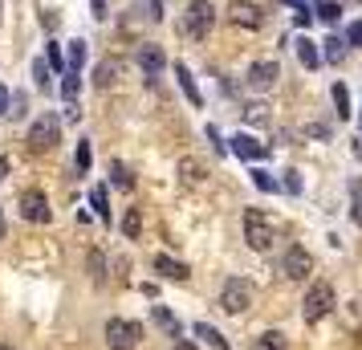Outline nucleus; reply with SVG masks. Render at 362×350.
<instances>
[{"mask_svg": "<svg viewBox=\"0 0 362 350\" xmlns=\"http://www.w3.org/2000/svg\"><path fill=\"white\" fill-rule=\"evenodd\" d=\"M180 180L187 187L204 184V180H208V171H204V163H199V159H192V155H187V159H180Z\"/></svg>", "mask_w": 362, "mask_h": 350, "instance_id": "16", "label": "nucleus"}, {"mask_svg": "<svg viewBox=\"0 0 362 350\" xmlns=\"http://www.w3.org/2000/svg\"><path fill=\"white\" fill-rule=\"evenodd\" d=\"M252 184L261 187V192H277V180H273L269 171H252Z\"/></svg>", "mask_w": 362, "mask_h": 350, "instance_id": "33", "label": "nucleus"}, {"mask_svg": "<svg viewBox=\"0 0 362 350\" xmlns=\"http://www.w3.org/2000/svg\"><path fill=\"white\" fill-rule=\"evenodd\" d=\"M82 62H86V41H69V69L78 74V69H82Z\"/></svg>", "mask_w": 362, "mask_h": 350, "instance_id": "28", "label": "nucleus"}, {"mask_svg": "<svg viewBox=\"0 0 362 350\" xmlns=\"http://www.w3.org/2000/svg\"><path fill=\"white\" fill-rule=\"evenodd\" d=\"M257 350H285V338L277 330H269V334H261V346Z\"/></svg>", "mask_w": 362, "mask_h": 350, "instance_id": "30", "label": "nucleus"}, {"mask_svg": "<svg viewBox=\"0 0 362 350\" xmlns=\"http://www.w3.org/2000/svg\"><path fill=\"white\" fill-rule=\"evenodd\" d=\"M245 118H248V122H264V106H261V102H248Z\"/></svg>", "mask_w": 362, "mask_h": 350, "instance_id": "35", "label": "nucleus"}, {"mask_svg": "<svg viewBox=\"0 0 362 350\" xmlns=\"http://www.w3.org/2000/svg\"><path fill=\"white\" fill-rule=\"evenodd\" d=\"M155 269L163 273L167 281H187V277H192V269L183 265V261H175V257H163V252L155 257Z\"/></svg>", "mask_w": 362, "mask_h": 350, "instance_id": "13", "label": "nucleus"}, {"mask_svg": "<svg viewBox=\"0 0 362 350\" xmlns=\"http://www.w3.org/2000/svg\"><path fill=\"white\" fill-rule=\"evenodd\" d=\"M322 57H326V62H334V66H338V62H342V57H346V41H342V37H329V41H326V53H322Z\"/></svg>", "mask_w": 362, "mask_h": 350, "instance_id": "26", "label": "nucleus"}, {"mask_svg": "<svg viewBox=\"0 0 362 350\" xmlns=\"http://www.w3.org/2000/svg\"><path fill=\"white\" fill-rule=\"evenodd\" d=\"M118 74H122V57H106V62H98V69H94V86H98V90H110V86L118 82Z\"/></svg>", "mask_w": 362, "mask_h": 350, "instance_id": "12", "label": "nucleus"}, {"mask_svg": "<svg viewBox=\"0 0 362 350\" xmlns=\"http://www.w3.org/2000/svg\"><path fill=\"white\" fill-rule=\"evenodd\" d=\"M122 233L131 236V240H134L139 233H143V216H139V208H131V212L122 216Z\"/></svg>", "mask_w": 362, "mask_h": 350, "instance_id": "27", "label": "nucleus"}, {"mask_svg": "<svg viewBox=\"0 0 362 350\" xmlns=\"http://www.w3.org/2000/svg\"><path fill=\"white\" fill-rule=\"evenodd\" d=\"M232 151H236L240 159H264V155H269V147L257 143L252 134H236V139H232Z\"/></svg>", "mask_w": 362, "mask_h": 350, "instance_id": "14", "label": "nucleus"}, {"mask_svg": "<svg viewBox=\"0 0 362 350\" xmlns=\"http://www.w3.org/2000/svg\"><path fill=\"white\" fill-rule=\"evenodd\" d=\"M273 236H277V228H273V220L264 216L261 208H248L245 212V240L252 252H269L273 249Z\"/></svg>", "mask_w": 362, "mask_h": 350, "instance_id": "2", "label": "nucleus"}, {"mask_svg": "<svg viewBox=\"0 0 362 350\" xmlns=\"http://www.w3.org/2000/svg\"><path fill=\"white\" fill-rule=\"evenodd\" d=\"M33 82L37 86H49V62H45V57H37V62H33Z\"/></svg>", "mask_w": 362, "mask_h": 350, "instance_id": "32", "label": "nucleus"}, {"mask_svg": "<svg viewBox=\"0 0 362 350\" xmlns=\"http://www.w3.org/2000/svg\"><path fill=\"white\" fill-rule=\"evenodd\" d=\"M252 298H257V289H252L248 277H228L224 289H220V310L224 314H245L248 305H252Z\"/></svg>", "mask_w": 362, "mask_h": 350, "instance_id": "3", "label": "nucleus"}, {"mask_svg": "<svg viewBox=\"0 0 362 350\" xmlns=\"http://www.w3.org/2000/svg\"><path fill=\"white\" fill-rule=\"evenodd\" d=\"M277 78H281L277 62H252V66H248V86H252V90H273Z\"/></svg>", "mask_w": 362, "mask_h": 350, "instance_id": "11", "label": "nucleus"}, {"mask_svg": "<svg viewBox=\"0 0 362 350\" xmlns=\"http://www.w3.org/2000/svg\"><path fill=\"white\" fill-rule=\"evenodd\" d=\"M8 102H13V98H8V90L0 86V115H8Z\"/></svg>", "mask_w": 362, "mask_h": 350, "instance_id": "40", "label": "nucleus"}, {"mask_svg": "<svg viewBox=\"0 0 362 350\" xmlns=\"http://www.w3.org/2000/svg\"><path fill=\"white\" fill-rule=\"evenodd\" d=\"M350 216L354 224H362V180H350Z\"/></svg>", "mask_w": 362, "mask_h": 350, "instance_id": "23", "label": "nucleus"}, {"mask_svg": "<svg viewBox=\"0 0 362 350\" xmlns=\"http://www.w3.org/2000/svg\"><path fill=\"white\" fill-rule=\"evenodd\" d=\"M175 78H180L183 94H187V102H196V106H199L204 98H199V90H196V78H192V69H187V66H175Z\"/></svg>", "mask_w": 362, "mask_h": 350, "instance_id": "18", "label": "nucleus"}, {"mask_svg": "<svg viewBox=\"0 0 362 350\" xmlns=\"http://www.w3.org/2000/svg\"><path fill=\"white\" fill-rule=\"evenodd\" d=\"M216 25V8L212 0H192L187 4V13H183V33L187 37H208Z\"/></svg>", "mask_w": 362, "mask_h": 350, "instance_id": "5", "label": "nucleus"}, {"mask_svg": "<svg viewBox=\"0 0 362 350\" xmlns=\"http://www.w3.org/2000/svg\"><path fill=\"white\" fill-rule=\"evenodd\" d=\"M134 62H139V69H143L147 78H159V74H163V66H167L163 49H159L155 41H143V45H139V53H134Z\"/></svg>", "mask_w": 362, "mask_h": 350, "instance_id": "10", "label": "nucleus"}, {"mask_svg": "<svg viewBox=\"0 0 362 350\" xmlns=\"http://www.w3.org/2000/svg\"><path fill=\"white\" fill-rule=\"evenodd\" d=\"M313 13H317V21H326V25H338V21H342V8H338L334 0H322Z\"/></svg>", "mask_w": 362, "mask_h": 350, "instance_id": "22", "label": "nucleus"}, {"mask_svg": "<svg viewBox=\"0 0 362 350\" xmlns=\"http://www.w3.org/2000/svg\"><path fill=\"white\" fill-rule=\"evenodd\" d=\"M90 8H94V17H106V0H90Z\"/></svg>", "mask_w": 362, "mask_h": 350, "instance_id": "41", "label": "nucleus"}, {"mask_svg": "<svg viewBox=\"0 0 362 350\" xmlns=\"http://www.w3.org/2000/svg\"><path fill=\"white\" fill-rule=\"evenodd\" d=\"M62 94H66L69 102H74V94H78V74H74V69H66V82H62Z\"/></svg>", "mask_w": 362, "mask_h": 350, "instance_id": "34", "label": "nucleus"}, {"mask_svg": "<svg viewBox=\"0 0 362 350\" xmlns=\"http://www.w3.org/2000/svg\"><path fill=\"white\" fill-rule=\"evenodd\" d=\"M329 310H334V289H329L326 281L310 285V293H305V301H301V317H305V322H322Z\"/></svg>", "mask_w": 362, "mask_h": 350, "instance_id": "6", "label": "nucleus"}, {"mask_svg": "<svg viewBox=\"0 0 362 350\" xmlns=\"http://www.w3.org/2000/svg\"><path fill=\"white\" fill-rule=\"evenodd\" d=\"M196 338H204V342H208V346H216V350H228L224 334L216 330V326H208V322H199V326H196Z\"/></svg>", "mask_w": 362, "mask_h": 350, "instance_id": "20", "label": "nucleus"}, {"mask_svg": "<svg viewBox=\"0 0 362 350\" xmlns=\"http://www.w3.org/2000/svg\"><path fill=\"white\" fill-rule=\"evenodd\" d=\"M310 21H313V13L305 8V4H297V25H301V29H310Z\"/></svg>", "mask_w": 362, "mask_h": 350, "instance_id": "39", "label": "nucleus"}, {"mask_svg": "<svg viewBox=\"0 0 362 350\" xmlns=\"http://www.w3.org/2000/svg\"><path fill=\"white\" fill-rule=\"evenodd\" d=\"M4 171H8V159H0V180H4Z\"/></svg>", "mask_w": 362, "mask_h": 350, "instance_id": "43", "label": "nucleus"}, {"mask_svg": "<svg viewBox=\"0 0 362 350\" xmlns=\"http://www.w3.org/2000/svg\"><path fill=\"white\" fill-rule=\"evenodd\" d=\"M0 236H4V216H0Z\"/></svg>", "mask_w": 362, "mask_h": 350, "instance_id": "44", "label": "nucleus"}, {"mask_svg": "<svg viewBox=\"0 0 362 350\" xmlns=\"http://www.w3.org/2000/svg\"><path fill=\"white\" fill-rule=\"evenodd\" d=\"M90 208L98 212V220H110V204H106V187H94V192H90Z\"/></svg>", "mask_w": 362, "mask_h": 350, "instance_id": "25", "label": "nucleus"}, {"mask_svg": "<svg viewBox=\"0 0 362 350\" xmlns=\"http://www.w3.org/2000/svg\"><path fill=\"white\" fill-rule=\"evenodd\" d=\"M310 269H313V257L301 249V245H293V249L281 257V273H285L289 281H305V277H310Z\"/></svg>", "mask_w": 362, "mask_h": 350, "instance_id": "8", "label": "nucleus"}, {"mask_svg": "<svg viewBox=\"0 0 362 350\" xmlns=\"http://www.w3.org/2000/svg\"><path fill=\"white\" fill-rule=\"evenodd\" d=\"M285 192H301V180H297V171H285Z\"/></svg>", "mask_w": 362, "mask_h": 350, "instance_id": "38", "label": "nucleus"}, {"mask_svg": "<svg viewBox=\"0 0 362 350\" xmlns=\"http://www.w3.org/2000/svg\"><path fill=\"white\" fill-rule=\"evenodd\" d=\"M62 143V118L57 115H37L29 122V134H25V147L33 151V155H45Z\"/></svg>", "mask_w": 362, "mask_h": 350, "instance_id": "1", "label": "nucleus"}, {"mask_svg": "<svg viewBox=\"0 0 362 350\" xmlns=\"http://www.w3.org/2000/svg\"><path fill=\"white\" fill-rule=\"evenodd\" d=\"M297 62H301L305 69H317V66H322V53H317V45H313L310 37H301V41H297Z\"/></svg>", "mask_w": 362, "mask_h": 350, "instance_id": "17", "label": "nucleus"}, {"mask_svg": "<svg viewBox=\"0 0 362 350\" xmlns=\"http://www.w3.org/2000/svg\"><path fill=\"white\" fill-rule=\"evenodd\" d=\"M143 342V326L139 322H127V317H110L106 322V346L110 350H134Z\"/></svg>", "mask_w": 362, "mask_h": 350, "instance_id": "4", "label": "nucleus"}, {"mask_svg": "<svg viewBox=\"0 0 362 350\" xmlns=\"http://www.w3.org/2000/svg\"><path fill=\"white\" fill-rule=\"evenodd\" d=\"M21 216L29 220V224H45L49 220V200H45V192H25L21 196Z\"/></svg>", "mask_w": 362, "mask_h": 350, "instance_id": "9", "label": "nucleus"}, {"mask_svg": "<svg viewBox=\"0 0 362 350\" xmlns=\"http://www.w3.org/2000/svg\"><path fill=\"white\" fill-rule=\"evenodd\" d=\"M78 171H90V143H78Z\"/></svg>", "mask_w": 362, "mask_h": 350, "instance_id": "36", "label": "nucleus"}, {"mask_svg": "<svg viewBox=\"0 0 362 350\" xmlns=\"http://www.w3.org/2000/svg\"><path fill=\"white\" fill-rule=\"evenodd\" d=\"M171 350H196V346H192V342H175Z\"/></svg>", "mask_w": 362, "mask_h": 350, "instance_id": "42", "label": "nucleus"}, {"mask_svg": "<svg viewBox=\"0 0 362 350\" xmlns=\"http://www.w3.org/2000/svg\"><path fill=\"white\" fill-rule=\"evenodd\" d=\"M90 277H94V281L106 277V257H102V252H90Z\"/></svg>", "mask_w": 362, "mask_h": 350, "instance_id": "31", "label": "nucleus"}, {"mask_svg": "<svg viewBox=\"0 0 362 350\" xmlns=\"http://www.w3.org/2000/svg\"><path fill=\"white\" fill-rule=\"evenodd\" d=\"M131 13H134V21H147V25H155V21H163V0H134Z\"/></svg>", "mask_w": 362, "mask_h": 350, "instance_id": "15", "label": "nucleus"}, {"mask_svg": "<svg viewBox=\"0 0 362 350\" xmlns=\"http://www.w3.org/2000/svg\"><path fill=\"white\" fill-rule=\"evenodd\" d=\"M346 45H362V21H354V25L346 29Z\"/></svg>", "mask_w": 362, "mask_h": 350, "instance_id": "37", "label": "nucleus"}, {"mask_svg": "<svg viewBox=\"0 0 362 350\" xmlns=\"http://www.w3.org/2000/svg\"><path fill=\"white\" fill-rule=\"evenodd\" d=\"M0 350H13V346H0Z\"/></svg>", "mask_w": 362, "mask_h": 350, "instance_id": "45", "label": "nucleus"}, {"mask_svg": "<svg viewBox=\"0 0 362 350\" xmlns=\"http://www.w3.org/2000/svg\"><path fill=\"white\" fill-rule=\"evenodd\" d=\"M151 317H155V322H159V326H163L167 334H180V322H175V314H171V310L155 305V310H151Z\"/></svg>", "mask_w": 362, "mask_h": 350, "instance_id": "24", "label": "nucleus"}, {"mask_svg": "<svg viewBox=\"0 0 362 350\" xmlns=\"http://www.w3.org/2000/svg\"><path fill=\"white\" fill-rule=\"evenodd\" d=\"M110 180H115V187H122V192H131V187H134L131 167H127V163H118V159L110 163Z\"/></svg>", "mask_w": 362, "mask_h": 350, "instance_id": "21", "label": "nucleus"}, {"mask_svg": "<svg viewBox=\"0 0 362 350\" xmlns=\"http://www.w3.org/2000/svg\"><path fill=\"white\" fill-rule=\"evenodd\" d=\"M45 62H49V69H62V74H66V57H62V45H57V41H49V49H45Z\"/></svg>", "mask_w": 362, "mask_h": 350, "instance_id": "29", "label": "nucleus"}, {"mask_svg": "<svg viewBox=\"0 0 362 350\" xmlns=\"http://www.w3.org/2000/svg\"><path fill=\"white\" fill-rule=\"evenodd\" d=\"M329 98H334V106H338V118H350V115H354V110H350V90H346L342 82H334Z\"/></svg>", "mask_w": 362, "mask_h": 350, "instance_id": "19", "label": "nucleus"}, {"mask_svg": "<svg viewBox=\"0 0 362 350\" xmlns=\"http://www.w3.org/2000/svg\"><path fill=\"white\" fill-rule=\"evenodd\" d=\"M228 25H236V29H261L264 25L261 4H252V0H232L228 4Z\"/></svg>", "mask_w": 362, "mask_h": 350, "instance_id": "7", "label": "nucleus"}]
</instances>
